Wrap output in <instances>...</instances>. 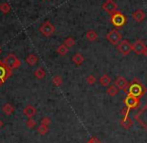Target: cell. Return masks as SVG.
<instances>
[{
	"label": "cell",
	"instance_id": "1",
	"mask_svg": "<svg viewBox=\"0 0 147 143\" xmlns=\"http://www.w3.org/2000/svg\"><path fill=\"white\" fill-rule=\"evenodd\" d=\"M146 92V88L142 85L141 82H139L137 79H134L131 83L129 84V88H128V94L132 95L140 98L141 96H143Z\"/></svg>",
	"mask_w": 147,
	"mask_h": 143
},
{
	"label": "cell",
	"instance_id": "2",
	"mask_svg": "<svg viewBox=\"0 0 147 143\" xmlns=\"http://www.w3.org/2000/svg\"><path fill=\"white\" fill-rule=\"evenodd\" d=\"M110 22L114 27H122L126 24L127 22V18L124 14H122L121 12L117 11L115 12L114 14L111 15V18H110Z\"/></svg>",
	"mask_w": 147,
	"mask_h": 143
},
{
	"label": "cell",
	"instance_id": "3",
	"mask_svg": "<svg viewBox=\"0 0 147 143\" xmlns=\"http://www.w3.org/2000/svg\"><path fill=\"white\" fill-rule=\"evenodd\" d=\"M3 62H4V64H5V65L11 70L17 69V68L20 66V60L18 59V58L16 57L14 54L7 55V56L4 58Z\"/></svg>",
	"mask_w": 147,
	"mask_h": 143
},
{
	"label": "cell",
	"instance_id": "4",
	"mask_svg": "<svg viewBox=\"0 0 147 143\" xmlns=\"http://www.w3.org/2000/svg\"><path fill=\"white\" fill-rule=\"evenodd\" d=\"M132 51H134L137 55L147 56V46L142 40H137L132 44Z\"/></svg>",
	"mask_w": 147,
	"mask_h": 143
},
{
	"label": "cell",
	"instance_id": "5",
	"mask_svg": "<svg viewBox=\"0 0 147 143\" xmlns=\"http://www.w3.org/2000/svg\"><path fill=\"white\" fill-rule=\"evenodd\" d=\"M11 74H12V70L9 69L4 64V62L0 60V85H2L4 83V81L11 76Z\"/></svg>",
	"mask_w": 147,
	"mask_h": 143
},
{
	"label": "cell",
	"instance_id": "6",
	"mask_svg": "<svg viewBox=\"0 0 147 143\" xmlns=\"http://www.w3.org/2000/svg\"><path fill=\"white\" fill-rule=\"evenodd\" d=\"M124 104L127 108L129 109H135L139 106L140 104V100L138 97L132 96V95L128 94L127 96L124 98Z\"/></svg>",
	"mask_w": 147,
	"mask_h": 143
},
{
	"label": "cell",
	"instance_id": "7",
	"mask_svg": "<svg viewBox=\"0 0 147 143\" xmlns=\"http://www.w3.org/2000/svg\"><path fill=\"white\" fill-rule=\"evenodd\" d=\"M102 9L104 10L106 13L112 15V14H114L115 12L118 11V6L116 4V2H114V0H106V1L102 4Z\"/></svg>",
	"mask_w": 147,
	"mask_h": 143
},
{
	"label": "cell",
	"instance_id": "8",
	"mask_svg": "<svg viewBox=\"0 0 147 143\" xmlns=\"http://www.w3.org/2000/svg\"><path fill=\"white\" fill-rule=\"evenodd\" d=\"M117 49L122 55H128L132 51V44L128 40H121L117 45Z\"/></svg>",
	"mask_w": 147,
	"mask_h": 143
},
{
	"label": "cell",
	"instance_id": "9",
	"mask_svg": "<svg viewBox=\"0 0 147 143\" xmlns=\"http://www.w3.org/2000/svg\"><path fill=\"white\" fill-rule=\"evenodd\" d=\"M106 39L112 45H118L120 41H121L122 36H121V34H120L119 31L116 30V29H114V30H111L110 32L106 35Z\"/></svg>",
	"mask_w": 147,
	"mask_h": 143
},
{
	"label": "cell",
	"instance_id": "10",
	"mask_svg": "<svg viewBox=\"0 0 147 143\" xmlns=\"http://www.w3.org/2000/svg\"><path fill=\"white\" fill-rule=\"evenodd\" d=\"M135 119L147 130V104L135 115Z\"/></svg>",
	"mask_w": 147,
	"mask_h": 143
},
{
	"label": "cell",
	"instance_id": "11",
	"mask_svg": "<svg viewBox=\"0 0 147 143\" xmlns=\"http://www.w3.org/2000/svg\"><path fill=\"white\" fill-rule=\"evenodd\" d=\"M39 30H40L42 35H44V36H46V37H49L55 32V27L49 21H46L40 26Z\"/></svg>",
	"mask_w": 147,
	"mask_h": 143
},
{
	"label": "cell",
	"instance_id": "12",
	"mask_svg": "<svg viewBox=\"0 0 147 143\" xmlns=\"http://www.w3.org/2000/svg\"><path fill=\"white\" fill-rule=\"evenodd\" d=\"M129 84L130 83H128L126 78L123 77V76H119V77H117V79L115 80V85L118 87V89H119V90H123L124 92L127 93V94H128Z\"/></svg>",
	"mask_w": 147,
	"mask_h": 143
},
{
	"label": "cell",
	"instance_id": "13",
	"mask_svg": "<svg viewBox=\"0 0 147 143\" xmlns=\"http://www.w3.org/2000/svg\"><path fill=\"white\" fill-rule=\"evenodd\" d=\"M132 18L135 22L137 23H141L144 19H145V13L142 9H137L136 11L133 12L132 14Z\"/></svg>",
	"mask_w": 147,
	"mask_h": 143
},
{
	"label": "cell",
	"instance_id": "14",
	"mask_svg": "<svg viewBox=\"0 0 147 143\" xmlns=\"http://www.w3.org/2000/svg\"><path fill=\"white\" fill-rule=\"evenodd\" d=\"M23 113H24V115H26L27 117L31 118L36 114V109H35V107L33 106V105H27V106L24 108Z\"/></svg>",
	"mask_w": 147,
	"mask_h": 143
},
{
	"label": "cell",
	"instance_id": "15",
	"mask_svg": "<svg viewBox=\"0 0 147 143\" xmlns=\"http://www.w3.org/2000/svg\"><path fill=\"white\" fill-rule=\"evenodd\" d=\"M99 82H100V84L102 86L108 87L109 85H111L112 80H111V78L109 77V75H107V74H103V75L99 78Z\"/></svg>",
	"mask_w": 147,
	"mask_h": 143
},
{
	"label": "cell",
	"instance_id": "16",
	"mask_svg": "<svg viewBox=\"0 0 147 143\" xmlns=\"http://www.w3.org/2000/svg\"><path fill=\"white\" fill-rule=\"evenodd\" d=\"M118 92H119V89H118V87L115 85V84H113V85H109L107 87V90H106V93L109 95V96H116L118 94Z\"/></svg>",
	"mask_w": 147,
	"mask_h": 143
},
{
	"label": "cell",
	"instance_id": "17",
	"mask_svg": "<svg viewBox=\"0 0 147 143\" xmlns=\"http://www.w3.org/2000/svg\"><path fill=\"white\" fill-rule=\"evenodd\" d=\"M120 125H121L123 128H125V129H128V128H130L132 126L131 118H130L129 116H127V117H123V119L120 121Z\"/></svg>",
	"mask_w": 147,
	"mask_h": 143
},
{
	"label": "cell",
	"instance_id": "18",
	"mask_svg": "<svg viewBox=\"0 0 147 143\" xmlns=\"http://www.w3.org/2000/svg\"><path fill=\"white\" fill-rule=\"evenodd\" d=\"M72 61L75 65H81L84 61V57L81 53H76L74 54V56L72 57Z\"/></svg>",
	"mask_w": 147,
	"mask_h": 143
},
{
	"label": "cell",
	"instance_id": "19",
	"mask_svg": "<svg viewBox=\"0 0 147 143\" xmlns=\"http://www.w3.org/2000/svg\"><path fill=\"white\" fill-rule=\"evenodd\" d=\"M2 111H3L6 115H11L14 111V107L12 106L10 103H6V104H4L3 107H2Z\"/></svg>",
	"mask_w": 147,
	"mask_h": 143
},
{
	"label": "cell",
	"instance_id": "20",
	"mask_svg": "<svg viewBox=\"0 0 147 143\" xmlns=\"http://www.w3.org/2000/svg\"><path fill=\"white\" fill-rule=\"evenodd\" d=\"M97 37H98V35H97V33L95 32L94 30H88L87 32H86V38H87V40L90 41V42L95 41L97 39Z\"/></svg>",
	"mask_w": 147,
	"mask_h": 143
},
{
	"label": "cell",
	"instance_id": "21",
	"mask_svg": "<svg viewBox=\"0 0 147 143\" xmlns=\"http://www.w3.org/2000/svg\"><path fill=\"white\" fill-rule=\"evenodd\" d=\"M37 61H38V58L35 56L34 54L28 55L27 58H26V62H27V64H29V65H31V66L35 65V64L37 63Z\"/></svg>",
	"mask_w": 147,
	"mask_h": 143
},
{
	"label": "cell",
	"instance_id": "22",
	"mask_svg": "<svg viewBox=\"0 0 147 143\" xmlns=\"http://www.w3.org/2000/svg\"><path fill=\"white\" fill-rule=\"evenodd\" d=\"M45 71L43 70V68H38V69L35 70L34 72V75L36 78H38V79H43V78L45 77Z\"/></svg>",
	"mask_w": 147,
	"mask_h": 143
},
{
	"label": "cell",
	"instance_id": "23",
	"mask_svg": "<svg viewBox=\"0 0 147 143\" xmlns=\"http://www.w3.org/2000/svg\"><path fill=\"white\" fill-rule=\"evenodd\" d=\"M57 52H58L59 55H61V56H64V55L67 54V52H68V47L66 46V45H64V44L60 45L58 48H57Z\"/></svg>",
	"mask_w": 147,
	"mask_h": 143
},
{
	"label": "cell",
	"instance_id": "24",
	"mask_svg": "<svg viewBox=\"0 0 147 143\" xmlns=\"http://www.w3.org/2000/svg\"><path fill=\"white\" fill-rule=\"evenodd\" d=\"M64 45H66L68 48H71V47H73L75 45V40L72 37H68V38H66L64 40Z\"/></svg>",
	"mask_w": 147,
	"mask_h": 143
},
{
	"label": "cell",
	"instance_id": "25",
	"mask_svg": "<svg viewBox=\"0 0 147 143\" xmlns=\"http://www.w3.org/2000/svg\"><path fill=\"white\" fill-rule=\"evenodd\" d=\"M52 83L54 84L55 86L59 87L62 83H63V80H62V77H61V76H59V75L54 76V77L52 78Z\"/></svg>",
	"mask_w": 147,
	"mask_h": 143
},
{
	"label": "cell",
	"instance_id": "26",
	"mask_svg": "<svg viewBox=\"0 0 147 143\" xmlns=\"http://www.w3.org/2000/svg\"><path fill=\"white\" fill-rule=\"evenodd\" d=\"M0 11H1L2 13H4V14L8 13V12L10 11V5L8 3H6V2L2 3L1 5H0Z\"/></svg>",
	"mask_w": 147,
	"mask_h": 143
},
{
	"label": "cell",
	"instance_id": "27",
	"mask_svg": "<svg viewBox=\"0 0 147 143\" xmlns=\"http://www.w3.org/2000/svg\"><path fill=\"white\" fill-rule=\"evenodd\" d=\"M37 132H38L39 134H41V135H45V134L48 132V126L42 125V124H41L38 127V129H37Z\"/></svg>",
	"mask_w": 147,
	"mask_h": 143
},
{
	"label": "cell",
	"instance_id": "28",
	"mask_svg": "<svg viewBox=\"0 0 147 143\" xmlns=\"http://www.w3.org/2000/svg\"><path fill=\"white\" fill-rule=\"evenodd\" d=\"M96 77H95L94 75H92V74H90V75L87 76V78H86V81H87L88 84H90V85H93V84L96 82Z\"/></svg>",
	"mask_w": 147,
	"mask_h": 143
},
{
	"label": "cell",
	"instance_id": "29",
	"mask_svg": "<svg viewBox=\"0 0 147 143\" xmlns=\"http://www.w3.org/2000/svg\"><path fill=\"white\" fill-rule=\"evenodd\" d=\"M35 125H36V121L34 119H32V118H29L27 120V122H26V126L28 128H34Z\"/></svg>",
	"mask_w": 147,
	"mask_h": 143
},
{
	"label": "cell",
	"instance_id": "30",
	"mask_svg": "<svg viewBox=\"0 0 147 143\" xmlns=\"http://www.w3.org/2000/svg\"><path fill=\"white\" fill-rule=\"evenodd\" d=\"M50 123H51V120H50V118H48V117H45V118H43V119L41 120V124H42V125L48 126Z\"/></svg>",
	"mask_w": 147,
	"mask_h": 143
},
{
	"label": "cell",
	"instance_id": "31",
	"mask_svg": "<svg viewBox=\"0 0 147 143\" xmlns=\"http://www.w3.org/2000/svg\"><path fill=\"white\" fill-rule=\"evenodd\" d=\"M129 112H130V109L127 108V107H125V108H123L121 110V114L123 115V117H127V116H129Z\"/></svg>",
	"mask_w": 147,
	"mask_h": 143
},
{
	"label": "cell",
	"instance_id": "32",
	"mask_svg": "<svg viewBox=\"0 0 147 143\" xmlns=\"http://www.w3.org/2000/svg\"><path fill=\"white\" fill-rule=\"evenodd\" d=\"M87 143H101V142L97 137H92V138H90V139L88 140Z\"/></svg>",
	"mask_w": 147,
	"mask_h": 143
},
{
	"label": "cell",
	"instance_id": "33",
	"mask_svg": "<svg viewBox=\"0 0 147 143\" xmlns=\"http://www.w3.org/2000/svg\"><path fill=\"white\" fill-rule=\"evenodd\" d=\"M2 125H3V123H2V121H1V120H0V128L2 127Z\"/></svg>",
	"mask_w": 147,
	"mask_h": 143
},
{
	"label": "cell",
	"instance_id": "34",
	"mask_svg": "<svg viewBox=\"0 0 147 143\" xmlns=\"http://www.w3.org/2000/svg\"><path fill=\"white\" fill-rule=\"evenodd\" d=\"M0 53H1V48H0Z\"/></svg>",
	"mask_w": 147,
	"mask_h": 143
}]
</instances>
